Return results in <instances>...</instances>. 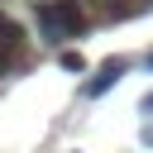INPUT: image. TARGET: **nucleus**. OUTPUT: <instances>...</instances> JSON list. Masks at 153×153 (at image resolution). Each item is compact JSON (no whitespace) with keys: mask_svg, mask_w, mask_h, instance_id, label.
<instances>
[{"mask_svg":"<svg viewBox=\"0 0 153 153\" xmlns=\"http://www.w3.org/2000/svg\"><path fill=\"white\" fill-rule=\"evenodd\" d=\"M33 19H38V38L53 43V48L72 43V38L86 29V10H81L76 0H43V5L33 10Z\"/></svg>","mask_w":153,"mask_h":153,"instance_id":"f257e3e1","label":"nucleus"},{"mask_svg":"<svg viewBox=\"0 0 153 153\" xmlns=\"http://www.w3.org/2000/svg\"><path fill=\"white\" fill-rule=\"evenodd\" d=\"M124 72H129V57H105V62L96 67V76H86V81H81V96H86V100H100V96H105Z\"/></svg>","mask_w":153,"mask_h":153,"instance_id":"f03ea898","label":"nucleus"},{"mask_svg":"<svg viewBox=\"0 0 153 153\" xmlns=\"http://www.w3.org/2000/svg\"><path fill=\"white\" fill-rule=\"evenodd\" d=\"M19 43H24V29L0 10V48H10V53H19Z\"/></svg>","mask_w":153,"mask_h":153,"instance_id":"7ed1b4c3","label":"nucleus"},{"mask_svg":"<svg viewBox=\"0 0 153 153\" xmlns=\"http://www.w3.org/2000/svg\"><path fill=\"white\" fill-rule=\"evenodd\" d=\"M57 62H62L67 72H81V67H86V62H81V53H72V48H62V53H57Z\"/></svg>","mask_w":153,"mask_h":153,"instance_id":"20e7f679","label":"nucleus"},{"mask_svg":"<svg viewBox=\"0 0 153 153\" xmlns=\"http://www.w3.org/2000/svg\"><path fill=\"white\" fill-rule=\"evenodd\" d=\"M139 143H143V148H153V120H148V124L139 129Z\"/></svg>","mask_w":153,"mask_h":153,"instance_id":"39448f33","label":"nucleus"},{"mask_svg":"<svg viewBox=\"0 0 153 153\" xmlns=\"http://www.w3.org/2000/svg\"><path fill=\"white\" fill-rule=\"evenodd\" d=\"M139 110H143V115H153V91H148V96L139 100Z\"/></svg>","mask_w":153,"mask_h":153,"instance_id":"423d86ee","label":"nucleus"},{"mask_svg":"<svg viewBox=\"0 0 153 153\" xmlns=\"http://www.w3.org/2000/svg\"><path fill=\"white\" fill-rule=\"evenodd\" d=\"M143 67H153V53H148V57H143Z\"/></svg>","mask_w":153,"mask_h":153,"instance_id":"0eeeda50","label":"nucleus"}]
</instances>
